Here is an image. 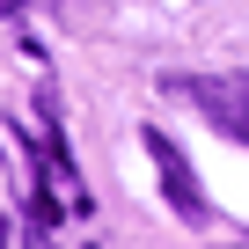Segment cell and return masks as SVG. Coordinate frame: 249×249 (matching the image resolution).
<instances>
[{
	"mask_svg": "<svg viewBox=\"0 0 249 249\" xmlns=\"http://www.w3.org/2000/svg\"><path fill=\"white\" fill-rule=\"evenodd\" d=\"M205 117H213V132L249 147V73H198V81H176Z\"/></svg>",
	"mask_w": 249,
	"mask_h": 249,
	"instance_id": "cell-1",
	"label": "cell"
},
{
	"mask_svg": "<svg viewBox=\"0 0 249 249\" xmlns=\"http://www.w3.org/2000/svg\"><path fill=\"white\" fill-rule=\"evenodd\" d=\"M140 140H147V154H154V169H161V191H169V205H176L183 220H205V191H198V176H191L183 147H176L169 132H140Z\"/></svg>",
	"mask_w": 249,
	"mask_h": 249,
	"instance_id": "cell-2",
	"label": "cell"
},
{
	"mask_svg": "<svg viewBox=\"0 0 249 249\" xmlns=\"http://www.w3.org/2000/svg\"><path fill=\"white\" fill-rule=\"evenodd\" d=\"M15 8H30V0H0V15H15Z\"/></svg>",
	"mask_w": 249,
	"mask_h": 249,
	"instance_id": "cell-3",
	"label": "cell"
},
{
	"mask_svg": "<svg viewBox=\"0 0 249 249\" xmlns=\"http://www.w3.org/2000/svg\"><path fill=\"white\" fill-rule=\"evenodd\" d=\"M0 242H8V227H0Z\"/></svg>",
	"mask_w": 249,
	"mask_h": 249,
	"instance_id": "cell-4",
	"label": "cell"
}]
</instances>
